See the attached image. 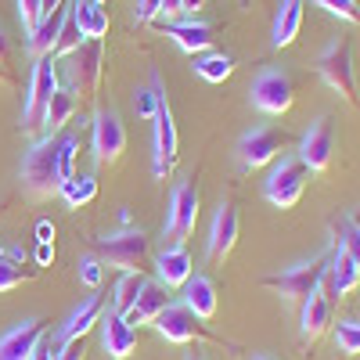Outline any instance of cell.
<instances>
[{"mask_svg":"<svg viewBox=\"0 0 360 360\" xmlns=\"http://www.w3.org/2000/svg\"><path fill=\"white\" fill-rule=\"evenodd\" d=\"M22 188L29 191V198H47L58 195L62 176H58V137L44 134L29 144V152L22 159Z\"/></svg>","mask_w":360,"mask_h":360,"instance_id":"obj_1","label":"cell"},{"mask_svg":"<svg viewBox=\"0 0 360 360\" xmlns=\"http://www.w3.org/2000/svg\"><path fill=\"white\" fill-rule=\"evenodd\" d=\"M328 259H332V252H317L314 259L307 263H295V266H285L281 274L266 278V288H274L281 295V303L288 307H299L310 292H317L328 278Z\"/></svg>","mask_w":360,"mask_h":360,"instance_id":"obj_2","label":"cell"},{"mask_svg":"<svg viewBox=\"0 0 360 360\" xmlns=\"http://www.w3.org/2000/svg\"><path fill=\"white\" fill-rule=\"evenodd\" d=\"M317 72L335 94H342V101H349V105L356 101V69H353V44H349V37H335L321 51Z\"/></svg>","mask_w":360,"mask_h":360,"instance_id":"obj_3","label":"cell"},{"mask_svg":"<svg viewBox=\"0 0 360 360\" xmlns=\"http://www.w3.org/2000/svg\"><path fill=\"white\" fill-rule=\"evenodd\" d=\"M58 79L72 94H94L101 79V40H83L76 51L65 54V62L58 65Z\"/></svg>","mask_w":360,"mask_h":360,"instance_id":"obj_4","label":"cell"},{"mask_svg":"<svg viewBox=\"0 0 360 360\" xmlns=\"http://www.w3.org/2000/svg\"><path fill=\"white\" fill-rule=\"evenodd\" d=\"M58 86H62V79H58V58L54 54L37 58L33 79H29V90H25V108H22V130L25 134L40 130L44 108H47V101H51V94H54Z\"/></svg>","mask_w":360,"mask_h":360,"instance_id":"obj_5","label":"cell"},{"mask_svg":"<svg viewBox=\"0 0 360 360\" xmlns=\"http://www.w3.org/2000/svg\"><path fill=\"white\" fill-rule=\"evenodd\" d=\"M307 166L299 159H274L270 162V173L263 180V195L270 205L278 209H292L299 198H303V188H307Z\"/></svg>","mask_w":360,"mask_h":360,"instance_id":"obj_6","label":"cell"},{"mask_svg":"<svg viewBox=\"0 0 360 360\" xmlns=\"http://www.w3.org/2000/svg\"><path fill=\"white\" fill-rule=\"evenodd\" d=\"M195 220H198V191H195L191 180H180V184L173 188V195H169L162 234L173 245H184V238L195 231Z\"/></svg>","mask_w":360,"mask_h":360,"instance_id":"obj_7","label":"cell"},{"mask_svg":"<svg viewBox=\"0 0 360 360\" xmlns=\"http://www.w3.org/2000/svg\"><path fill=\"white\" fill-rule=\"evenodd\" d=\"M152 324H155V332H159L166 342H195V339L220 342V339L205 328V321L195 317L184 303H166V310H162Z\"/></svg>","mask_w":360,"mask_h":360,"instance_id":"obj_8","label":"cell"},{"mask_svg":"<svg viewBox=\"0 0 360 360\" xmlns=\"http://www.w3.org/2000/svg\"><path fill=\"white\" fill-rule=\"evenodd\" d=\"M252 105L263 112V115H285L295 101V86L292 79L281 72V69H263L256 79H252Z\"/></svg>","mask_w":360,"mask_h":360,"instance_id":"obj_9","label":"cell"},{"mask_svg":"<svg viewBox=\"0 0 360 360\" xmlns=\"http://www.w3.org/2000/svg\"><path fill=\"white\" fill-rule=\"evenodd\" d=\"M90 148H94V162L112 166L127 148V127L115 108H98L94 115V134H90Z\"/></svg>","mask_w":360,"mask_h":360,"instance_id":"obj_10","label":"cell"},{"mask_svg":"<svg viewBox=\"0 0 360 360\" xmlns=\"http://www.w3.org/2000/svg\"><path fill=\"white\" fill-rule=\"evenodd\" d=\"M98 249H101V259L108 266H119V270H137L141 259L148 256V234L144 231H115V234H105L98 238Z\"/></svg>","mask_w":360,"mask_h":360,"instance_id":"obj_11","label":"cell"},{"mask_svg":"<svg viewBox=\"0 0 360 360\" xmlns=\"http://www.w3.org/2000/svg\"><path fill=\"white\" fill-rule=\"evenodd\" d=\"M281 148H285V134H278L274 127H252L238 141V159H242L245 169H259L274 162Z\"/></svg>","mask_w":360,"mask_h":360,"instance_id":"obj_12","label":"cell"},{"mask_svg":"<svg viewBox=\"0 0 360 360\" xmlns=\"http://www.w3.org/2000/svg\"><path fill=\"white\" fill-rule=\"evenodd\" d=\"M332 155H335V130H332V119L324 115L299 141V162L317 173V169H328Z\"/></svg>","mask_w":360,"mask_h":360,"instance_id":"obj_13","label":"cell"},{"mask_svg":"<svg viewBox=\"0 0 360 360\" xmlns=\"http://www.w3.org/2000/svg\"><path fill=\"white\" fill-rule=\"evenodd\" d=\"M152 127H155V137H152V169L162 180L173 169V162H176V127H173V112H169L166 101L159 105Z\"/></svg>","mask_w":360,"mask_h":360,"instance_id":"obj_14","label":"cell"},{"mask_svg":"<svg viewBox=\"0 0 360 360\" xmlns=\"http://www.w3.org/2000/svg\"><path fill=\"white\" fill-rule=\"evenodd\" d=\"M238 209H234V202H220L217 205V213H213V227H209V242H205V252H209V259H227L231 256V249H234V242H238Z\"/></svg>","mask_w":360,"mask_h":360,"instance_id":"obj_15","label":"cell"},{"mask_svg":"<svg viewBox=\"0 0 360 360\" xmlns=\"http://www.w3.org/2000/svg\"><path fill=\"white\" fill-rule=\"evenodd\" d=\"M40 342H44V321L37 317L18 321L11 332L0 335V360H29Z\"/></svg>","mask_w":360,"mask_h":360,"instance_id":"obj_16","label":"cell"},{"mask_svg":"<svg viewBox=\"0 0 360 360\" xmlns=\"http://www.w3.org/2000/svg\"><path fill=\"white\" fill-rule=\"evenodd\" d=\"M101 346L108 360H127L137 349V332L127 324L123 314H115V310L101 314Z\"/></svg>","mask_w":360,"mask_h":360,"instance_id":"obj_17","label":"cell"},{"mask_svg":"<svg viewBox=\"0 0 360 360\" xmlns=\"http://www.w3.org/2000/svg\"><path fill=\"white\" fill-rule=\"evenodd\" d=\"M299 307H303V317H299V339L310 346V342H317L328 332V324H332V299L324 295V285H321Z\"/></svg>","mask_w":360,"mask_h":360,"instance_id":"obj_18","label":"cell"},{"mask_svg":"<svg viewBox=\"0 0 360 360\" xmlns=\"http://www.w3.org/2000/svg\"><path fill=\"white\" fill-rule=\"evenodd\" d=\"M101 314H105V299L94 292V295H86L83 303L65 317V324L58 328V342H76V339H83L94 324H101Z\"/></svg>","mask_w":360,"mask_h":360,"instance_id":"obj_19","label":"cell"},{"mask_svg":"<svg viewBox=\"0 0 360 360\" xmlns=\"http://www.w3.org/2000/svg\"><path fill=\"white\" fill-rule=\"evenodd\" d=\"M155 274H159V285L166 288H180L191 274H195V266H191V252L184 245H166L162 252H155Z\"/></svg>","mask_w":360,"mask_h":360,"instance_id":"obj_20","label":"cell"},{"mask_svg":"<svg viewBox=\"0 0 360 360\" xmlns=\"http://www.w3.org/2000/svg\"><path fill=\"white\" fill-rule=\"evenodd\" d=\"M166 37H173V44L188 54H202L213 47V25L198 22V18H184V22H166Z\"/></svg>","mask_w":360,"mask_h":360,"instance_id":"obj_21","label":"cell"},{"mask_svg":"<svg viewBox=\"0 0 360 360\" xmlns=\"http://www.w3.org/2000/svg\"><path fill=\"white\" fill-rule=\"evenodd\" d=\"M180 288H184V299H180V303H184L195 317L209 321V317L217 314V281L209 278V274H191Z\"/></svg>","mask_w":360,"mask_h":360,"instance_id":"obj_22","label":"cell"},{"mask_svg":"<svg viewBox=\"0 0 360 360\" xmlns=\"http://www.w3.org/2000/svg\"><path fill=\"white\" fill-rule=\"evenodd\" d=\"M69 15H72L83 40H101L108 33V11H105V4H98V0H72Z\"/></svg>","mask_w":360,"mask_h":360,"instance_id":"obj_23","label":"cell"},{"mask_svg":"<svg viewBox=\"0 0 360 360\" xmlns=\"http://www.w3.org/2000/svg\"><path fill=\"white\" fill-rule=\"evenodd\" d=\"M166 303H169L166 285H152V281H148V285H144V292L137 295V303H134L123 317H127V324H130V328H134V324H152V321L166 310Z\"/></svg>","mask_w":360,"mask_h":360,"instance_id":"obj_24","label":"cell"},{"mask_svg":"<svg viewBox=\"0 0 360 360\" xmlns=\"http://www.w3.org/2000/svg\"><path fill=\"white\" fill-rule=\"evenodd\" d=\"M299 29H303V0H281V8L274 15V33H270V44L278 51L295 44Z\"/></svg>","mask_w":360,"mask_h":360,"instance_id":"obj_25","label":"cell"},{"mask_svg":"<svg viewBox=\"0 0 360 360\" xmlns=\"http://www.w3.org/2000/svg\"><path fill=\"white\" fill-rule=\"evenodd\" d=\"M65 18H69V11H65V8H58L54 15H44V18L37 22V29L29 33V54H33V58L51 54V51H54V44H58V37H62Z\"/></svg>","mask_w":360,"mask_h":360,"instance_id":"obj_26","label":"cell"},{"mask_svg":"<svg viewBox=\"0 0 360 360\" xmlns=\"http://www.w3.org/2000/svg\"><path fill=\"white\" fill-rule=\"evenodd\" d=\"M328 278H332V292H335L339 299L349 295V292L360 285V270H356V263L346 256L342 245L332 249V259H328Z\"/></svg>","mask_w":360,"mask_h":360,"instance_id":"obj_27","label":"cell"},{"mask_svg":"<svg viewBox=\"0 0 360 360\" xmlns=\"http://www.w3.org/2000/svg\"><path fill=\"white\" fill-rule=\"evenodd\" d=\"M76 115V94L72 90H65V86H58L54 94H51V101H47V108H44V134H62V127L69 123V119Z\"/></svg>","mask_w":360,"mask_h":360,"instance_id":"obj_28","label":"cell"},{"mask_svg":"<svg viewBox=\"0 0 360 360\" xmlns=\"http://www.w3.org/2000/svg\"><path fill=\"white\" fill-rule=\"evenodd\" d=\"M144 285H148V278L141 274V270H123V274H119V281H115V288H112V307H108V310L127 314V310L137 303V295L144 292Z\"/></svg>","mask_w":360,"mask_h":360,"instance_id":"obj_29","label":"cell"},{"mask_svg":"<svg viewBox=\"0 0 360 360\" xmlns=\"http://www.w3.org/2000/svg\"><path fill=\"white\" fill-rule=\"evenodd\" d=\"M58 195L65 198L69 209H79V205H86V202H94V195H98V176H94V173H72L69 180H62Z\"/></svg>","mask_w":360,"mask_h":360,"instance_id":"obj_30","label":"cell"},{"mask_svg":"<svg viewBox=\"0 0 360 360\" xmlns=\"http://www.w3.org/2000/svg\"><path fill=\"white\" fill-rule=\"evenodd\" d=\"M195 72L205 79V83H224L231 72H234V58L231 54H195Z\"/></svg>","mask_w":360,"mask_h":360,"instance_id":"obj_31","label":"cell"},{"mask_svg":"<svg viewBox=\"0 0 360 360\" xmlns=\"http://www.w3.org/2000/svg\"><path fill=\"white\" fill-rule=\"evenodd\" d=\"M162 101H166L162 83H159V76H152V86H144V90H137V94H134V112L141 119H155V112H159Z\"/></svg>","mask_w":360,"mask_h":360,"instance_id":"obj_32","label":"cell"},{"mask_svg":"<svg viewBox=\"0 0 360 360\" xmlns=\"http://www.w3.org/2000/svg\"><path fill=\"white\" fill-rule=\"evenodd\" d=\"M58 137V176L69 180L76 173V148H79V137L62 130V134H54Z\"/></svg>","mask_w":360,"mask_h":360,"instance_id":"obj_33","label":"cell"},{"mask_svg":"<svg viewBox=\"0 0 360 360\" xmlns=\"http://www.w3.org/2000/svg\"><path fill=\"white\" fill-rule=\"evenodd\" d=\"M335 346H339V353H346V356H356V353H360V321H342V324H335Z\"/></svg>","mask_w":360,"mask_h":360,"instance_id":"obj_34","label":"cell"},{"mask_svg":"<svg viewBox=\"0 0 360 360\" xmlns=\"http://www.w3.org/2000/svg\"><path fill=\"white\" fill-rule=\"evenodd\" d=\"M83 44V37H79V29H76V22H72V15L65 18V25H62V37H58V44H54V58H65L69 51H76Z\"/></svg>","mask_w":360,"mask_h":360,"instance_id":"obj_35","label":"cell"},{"mask_svg":"<svg viewBox=\"0 0 360 360\" xmlns=\"http://www.w3.org/2000/svg\"><path fill=\"white\" fill-rule=\"evenodd\" d=\"M76 266H79V281H83L86 288H101L105 266H101V259H98V256H83Z\"/></svg>","mask_w":360,"mask_h":360,"instance_id":"obj_36","label":"cell"},{"mask_svg":"<svg viewBox=\"0 0 360 360\" xmlns=\"http://www.w3.org/2000/svg\"><path fill=\"white\" fill-rule=\"evenodd\" d=\"M317 8H324L328 15H335L342 22H360V11H356V0H314Z\"/></svg>","mask_w":360,"mask_h":360,"instance_id":"obj_37","label":"cell"},{"mask_svg":"<svg viewBox=\"0 0 360 360\" xmlns=\"http://www.w3.org/2000/svg\"><path fill=\"white\" fill-rule=\"evenodd\" d=\"M25 281V274H22V263H15V259H0V292H11V288H18Z\"/></svg>","mask_w":360,"mask_h":360,"instance_id":"obj_38","label":"cell"},{"mask_svg":"<svg viewBox=\"0 0 360 360\" xmlns=\"http://www.w3.org/2000/svg\"><path fill=\"white\" fill-rule=\"evenodd\" d=\"M342 249H346V256L356 263V270H360V227H353L349 220L342 224V242H339Z\"/></svg>","mask_w":360,"mask_h":360,"instance_id":"obj_39","label":"cell"},{"mask_svg":"<svg viewBox=\"0 0 360 360\" xmlns=\"http://www.w3.org/2000/svg\"><path fill=\"white\" fill-rule=\"evenodd\" d=\"M18 18H22L25 33H33L40 22V0H18Z\"/></svg>","mask_w":360,"mask_h":360,"instance_id":"obj_40","label":"cell"},{"mask_svg":"<svg viewBox=\"0 0 360 360\" xmlns=\"http://www.w3.org/2000/svg\"><path fill=\"white\" fill-rule=\"evenodd\" d=\"M159 8H162V0H137V8H134V18L144 25V22H152L155 15H159Z\"/></svg>","mask_w":360,"mask_h":360,"instance_id":"obj_41","label":"cell"},{"mask_svg":"<svg viewBox=\"0 0 360 360\" xmlns=\"http://www.w3.org/2000/svg\"><path fill=\"white\" fill-rule=\"evenodd\" d=\"M83 339H76V342H62V349L54 353V360H83Z\"/></svg>","mask_w":360,"mask_h":360,"instance_id":"obj_42","label":"cell"},{"mask_svg":"<svg viewBox=\"0 0 360 360\" xmlns=\"http://www.w3.org/2000/svg\"><path fill=\"white\" fill-rule=\"evenodd\" d=\"M159 15H162V18H176V15H184V0H162Z\"/></svg>","mask_w":360,"mask_h":360,"instance_id":"obj_43","label":"cell"},{"mask_svg":"<svg viewBox=\"0 0 360 360\" xmlns=\"http://www.w3.org/2000/svg\"><path fill=\"white\" fill-rule=\"evenodd\" d=\"M37 263H40V266L54 263V242H40V245H37Z\"/></svg>","mask_w":360,"mask_h":360,"instance_id":"obj_44","label":"cell"},{"mask_svg":"<svg viewBox=\"0 0 360 360\" xmlns=\"http://www.w3.org/2000/svg\"><path fill=\"white\" fill-rule=\"evenodd\" d=\"M37 242H54V224L51 220H40L37 224Z\"/></svg>","mask_w":360,"mask_h":360,"instance_id":"obj_45","label":"cell"},{"mask_svg":"<svg viewBox=\"0 0 360 360\" xmlns=\"http://www.w3.org/2000/svg\"><path fill=\"white\" fill-rule=\"evenodd\" d=\"M58 8H65V0H40V18L44 15H54Z\"/></svg>","mask_w":360,"mask_h":360,"instance_id":"obj_46","label":"cell"},{"mask_svg":"<svg viewBox=\"0 0 360 360\" xmlns=\"http://www.w3.org/2000/svg\"><path fill=\"white\" fill-rule=\"evenodd\" d=\"M29 360H54V349H51L47 342H40V346H37V353L29 356Z\"/></svg>","mask_w":360,"mask_h":360,"instance_id":"obj_47","label":"cell"},{"mask_svg":"<svg viewBox=\"0 0 360 360\" xmlns=\"http://www.w3.org/2000/svg\"><path fill=\"white\" fill-rule=\"evenodd\" d=\"M202 4H205V0H184V15H195Z\"/></svg>","mask_w":360,"mask_h":360,"instance_id":"obj_48","label":"cell"},{"mask_svg":"<svg viewBox=\"0 0 360 360\" xmlns=\"http://www.w3.org/2000/svg\"><path fill=\"white\" fill-rule=\"evenodd\" d=\"M8 58V37H4V29H0V62Z\"/></svg>","mask_w":360,"mask_h":360,"instance_id":"obj_49","label":"cell"},{"mask_svg":"<svg viewBox=\"0 0 360 360\" xmlns=\"http://www.w3.org/2000/svg\"><path fill=\"white\" fill-rule=\"evenodd\" d=\"M188 360H205V356H198V353H191V356H188Z\"/></svg>","mask_w":360,"mask_h":360,"instance_id":"obj_50","label":"cell"},{"mask_svg":"<svg viewBox=\"0 0 360 360\" xmlns=\"http://www.w3.org/2000/svg\"><path fill=\"white\" fill-rule=\"evenodd\" d=\"M252 360H270V356H263V353H259V356H252Z\"/></svg>","mask_w":360,"mask_h":360,"instance_id":"obj_51","label":"cell"},{"mask_svg":"<svg viewBox=\"0 0 360 360\" xmlns=\"http://www.w3.org/2000/svg\"><path fill=\"white\" fill-rule=\"evenodd\" d=\"M4 256H8V252H4V245H0V259H4Z\"/></svg>","mask_w":360,"mask_h":360,"instance_id":"obj_52","label":"cell"},{"mask_svg":"<svg viewBox=\"0 0 360 360\" xmlns=\"http://www.w3.org/2000/svg\"><path fill=\"white\" fill-rule=\"evenodd\" d=\"M98 4H105V0H98Z\"/></svg>","mask_w":360,"mask_h":360,"instance_id":"obj_53","label":"cell"}]
</instances>
